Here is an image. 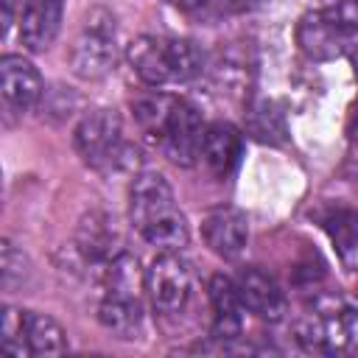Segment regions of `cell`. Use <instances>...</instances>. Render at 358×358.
Here are the masks:
<instances>
[{
  "label": "cell",
  "instance_id": "12",
  "mask_svg": "<svg viewBox=\"0 0 358 358\" xmlns=\"http://www.w3.org/2000/svg\"><path fill=\"white\" fill-rule=\"evenodd\" d=\"M235 282H238L246 310H252L255 316L268 319V322L282 319L288 302H285V294L280 291V285L268 274H263L260 268H243Z\"/></svg>",
  "mask_w": 358,
  "mask_h": 358
},
{
  "label": "cell",
  "instance_id": "8",
  "mask_svg": "<svg viewBox=\"0 0 358 358\" xmlns=\"http://www.w3.org/2000/svg\"><path fill=\"white\" fill-rule=\"evenodd\" d=\"M62 11L64 0H20V42L34 53L50 48L62 25Z\"/></svg>",
  "mask_w": 358,
  "mask_h": 358
},
{
  "label": "cell",
  "instance_id": "20",
  "mask_svg": "<svg viewBox=\"0 0 358 358\" xmlns=\"http://www.w3.org/2000/svg\"><path fill=\"white\" fill-rule=\"evenodd\" d=\"M22 313H25V310H17V308H3V336H0V347H3V352L20 355V358H22V350H20Z\"/></svg>",
  "mask_w": 358,
  "mask_h": 358
},
{
  "label": "cell",
  "instance_id": "16",
  "mask_svg": "<svg viewBox=\"0 0 358 358\" xmlns=\"http://www.w3.org/2000/svg\"><path fill=\"white\" fill-rule=\"evenodd\" d=\"M98 319L106 330L120 338H134L143 324V305L137 294H103L98 305Z\"/></svg>",
  "mask_w": 358,
  "mask_h": 358
},
{
  "label": "cell",
  "instance_id": "2",
  "mask_svg": "<svg viewBox=\"0 0 358 358\" xmlns=\"http://www.w3.org/2000/svg\"><path fill=\"white\" fill-rule=\"evenodd\" d=\"M129 215L137 232L162 252H179L190 232L187 221L176 207L168 179L157 171L137 173L129 190Z\"/></svg>",
  "mask_w": 358,
  "mask_h": 358
},
{
  "label": "cell",
  "instance_id": "18",
  "mask_svg": "<svg viewBox=\"0 0 358 358\" xmlns=\"http://www.w3.org/2000/svg\"><path fill=\"white\" fill-rule=\"evenodd\" d=\"M76 241H78V252H81L90 263H95V266H101L103 260L112 257L115 232L109 229V224H106L103 215H90V218H84L81 227H78V238H76Z\"/></svg>",
  "mask_w": 358,
  "mask_h": 358
},
{
  "label": "cell",
  "instance_id": "3",
  "mask_svg": "<svg viewBox=\"0 0 358 358\" xmlns=\"http://www.w3.org/2000/svg\"><path fill=\"white\" fill-rule=\"evenodd\" d=\"M131 70L151 87L185 84L201 73V53L193 42L176 36H137L129 45Z\"/></svg>",
  "mask_w": 358,
  "mask_h": 358
},
{
  "label": "cell",
  "instance_id": "21",
  "mask_svg": "<svg viewBox=\"0 0 358 358\" xmlns=\"http://www.w3.org/2000/svg\"><path fill=\"white\" fill-rule=\"evenodd\" d=\"M327 14H330V20L352 39V36H358V0H341V3H336V6H330V8H324Z\"/></svg>",
  "mask_w": 358,
  "mask_h": 358
},
{
  "label": "cell",
  "instance_id": "22",
  "mask_svg": "<svg viewBox=\"0 0 358 358\" xmlns=\"http://www.w3.org/2000/svg\"><path fill=\"white\" fill-rule=\"evenodd\" d=\"M20 280H22V252H17L11 241H3V285L14 288Z\"/></svg>",
  "mask_w": 358,
  "mask_h": 358
},
{
  "label": "cell",
  "instance_id": "23",
  "mask_svg": "<svg viewBox=\"0 0 358 358\" xmlns=\"http://www.w3.org/2000/svg\"><path fill=\"white\" fill-rule=\"evenodd\" d=\"M171 6H176L179 11H187V14H199L204 8H210L215 0H168Z\"/></svg>",
  "mask_w": 358,
  "mask_h": 358
},
{
  "label": "cell",
  "instance_id": "4",
  "mask_svg": "<svg viewBox=\"0 0 358 358\" xmlns=\"http://www.w3.org/2000/svg\"><path fill=\"white\" fill-rule=\"evenodd\" d=\"M73 143L78 157L95 171H117L129 162L131 154V148L123 140L120 117L112 109L87 112L73 131Z\"/></svg>",
  "mask_w": 358,
  "mask_h": 358
},
{
  "label": "cell",
  "instance_id": "14",
  "mask_svg": "<svg viewBox=\"0 0 358 358\" xmlns=\"http://www.w3.org/2000/svg\"><path fill=\"white\" fill-rule=\"evenodd\" d=\"M210 294V308H213V336L215 338H235L241 336V322H243V299L238 291V282L215 274L207 285Z\"/></svg>",
  "mask_w": 358,
  "mask_h": 358
},
{
  "label": "cell",
  "instance_id": "26",
  "mask_svg": "<svg viewBox=\"0 0 358 358\" xmlns=\"http://www.w3.org/2000/svg\"><path fill=\"white\" fill-rule=\"evenodd\" d=\"M352 64H355V73H358V50L352 53Z\"/></svg>",
  "mask_w": 358,
  "mask_h": 358
},
{
  "label": "cell",
  "instance_id": "5",
  "mask_svg": "<svg viewBox=\"0 0 358 358\" xmlns=\"http://www.w3.org/2000/svg\"><path fill=\"white\" fill-rule=\"evenodd\" d=\"M117 34L115 17L106 8H92L84 20L81 34L70 48V67L81 78H101L115 67Z\"/></svg>",
  "mask_w": 358,
  "mask_h": 358
},
{
  "label": "cell",
  "instance_id": "24",
  "mask_svg": "<svg viewBox=\"0 0 358 358\" xmlns=\"http://www.w3.org/2000/svg\"><path fill=\"white\" fill-rule=\"evenodd\" d=\"M17 14H20L17 11V0H3V34H8V28H11Z\"/></svg>",
  "mask_w": 358,
  "mask_h": 358
},
{
  "label": "cell",
  "instance_id": "6",
  "mask_svg": "<svg viewBox=\"0 0 358 358\" xmlns=\"http://www.w3.org/2000/svg\"><path fill=\"white\" fill-rule=\"evenodd\" d=\"M299 341L324 355H352L358 352V310L341 302H333L310 313L296 327Z\"/></svg>",
  "mask_w": 358,
  "mask_h": 358
},
{
  "label": "cell",
  "instance_id": "11",
  "mask_svg": "<svg viewBox=\"0 0 358 358\" xmlns=\"http://www.w3.org/2000/svg\"><path fill=\"white\" fill-rule=\"evenodd\" d=\"M0 81H3V101L14 112H28L42 95V76L22 56H3Z\"/></svg>",
  "mask_w": 358,
  "mask_h": 358
},
{
  "label": "cell",
  "instance_id": "7",
  "mask_svg": "<svg viewBox=\"0 0 358 358\" xmlns=\"http://www.w3.org/2000/svg\"><path fill=\"white\" fill-rule=\"evenodd\" d=\"M145 291L159 313H179L193 291V274L179 252H162L145 271Z\"/></svg>",
  "mask_w": 358,
  "mask_h": 358
},
{
  "label": "cell",
  "instance_id": "10",
  "mask_svg": "<svg viewBox=\"0 0 358 358\" xmlns=\"http://www.w3.org/2000/svg\"><path fill=\"white\" fill-rule=\"evenodd\" d=\"M201 235L215 255L232 260L243 252L246 238H249L246 215L235 207H215L207 213V218L201 224Z\"/></svg>",
  "mask_w": 358,
  "mask_h": 358
},
{
  "label": "cell",
  "instance_id": "1",
  "mask_svg": "<svg viewBox=\"0 0 358 358\" xmlns=\"http://www.w3.org/2000/svg\"><path fill=\"white\" fill-rule=\"evenodd\" d=\"M137 123L159 145V151L176 165H193L201 157L204 129L193 103L168 95H151L134 103Z\"/></svg>",
  "mask_w": 358,
  "mask_h": 358
},
{
  "label": "cell",
  "instance_id": "13",
  "mask_svg": "<svg viewBox=\"0 0 358 358\" xmlns=\"http://www.w3.org/2000/svg\"><path fill=\"white\" fill-rule=\"evenodd\" d=\"M241 151H243V137H241V131H238L232 123L218 120V123H210V126L204 129L201 159H204V165H207L215 176L227 179V176L238 168Z\"/></svg>",
  "mask_w": 358,
  "mask_h": 358
},
{
  "label": "cell",
  "instance_id": "17",
  "mask_svg": "<svg viewBox=\"0 0 358 358\" xmlns=\"http://www.w3.org/2000/svg\"><path fill=\"white\" fill-rule=\"evenodd\" d=\"M324 232L347 268H358V210L336 207L324 218Z\"/></svg>",
  "mask_w": 358,
  "mask_h": 358
},
{
  "label": "cell",
  "instance_id": "9",
  "mask_svg": "<svg viewBox=\"0 0 358 358\" xmlns=\"http://www.w3.org/2000/svg\"><path fill=\"white\" fill-rule=\"evenodd\" d=\"M296 42L305 50V56H310L316 62H327V59H336V56L344 53L350 36L322 8V11L305 14L299 20V25H296Z\"/></svg>",
  "mask_w": 358,
  "mask_h": 358
},
{
  "label": "cell",
  "instance_id": "19",
  "mask_svg": "<svg viewBox=\"0 0 358 358\" xmlns=\"http://www.w3.org/2000/svg\"><path fill=\"white\" fill-rule=\"evenodd\" d=\"M249 131L255 140L260 143H282L285 140V120H282V112L271 103V101H260L249 109Z\"/></svg>",
  "mask_w": 358,
  "mask_h": 358
},
{
  "label": "cell",
  "instance_id": "25",
  "mask_svg": "<svg viewBox=\"0 0 358 358\" xmlns=\"http://www.w3.org/2000/svg\"><path fill=\"white\" fill-rule=\"evenodd\" d=\"M350 140H352V143H358V103H355L352 117H350Z\"/></svg>",
  "mask_w": 358,
  "mask_h": 358
},
{
  "label": "cell",
  "instance_id": "15",
  "mask_svg": "<svg viewBox=\"0 0 358 358\" xmlns=\"http://www.w3.org/2000/svg\"><path fill=\"white\" fill-rule=\"evenodd\" d=\"M20 350L22 355H59L67 350L64 330L56 319L45 313L25 310L22 313V330H20Z\"/></svg>",
  "mask_w": 358,
  "mask_h": 358
}]
</instances>
